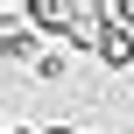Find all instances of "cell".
Returning a JSON list of instances; mask_svg holds the SVG:
<instances>
[{
	"mask_svg": "<svg viewBox=\"0 0 134 134\" xmlns=\"http://www.w3.org/2000/svg\"><path fill=\"white\" fill-rule=\"evenodd\" d=\"M106 21H120V28H134V0H106Z\"/></svg>",
	"mask_w": 134,
	"mask_h": 134,
	"instance_id": "cell-5",
	"label": "cell"
},
{
	"mask_svg": "<svg viewBox=\"0 0 134 134\" xmlns=\"http://www.w3.org/2000/svg\"><path fill=\"white\" fill-rule=\"evenodd\" d=\"M99 71H134V28H120V21H106V35H99Z\"/></svg>",
	"mask_w": 134,
	"mask_h": 134,
	"instance_id": "cell-3",
	"label": "cell"
},
{
	"mask_svg": "<svg viewBox=\"0 0 134 134\" xmlns=\"http://www.w3.org/2000/svg\"><path fill=\"white\" fill-rule=\"evenodd\" d=\"M0 57H7L14 71H28V78H35V64H42V49H35V28L21 21V7H7V14H0Z\"/></svg>",
	"mask_w": 134,
	"mask_h": 134,
	"instance_id": "cell-1",
	"label": "cell"
},
{
	"mask_svg": "<svg viewBox=\"0 0 134 134\" xmlns=\"http://www.w3.org/2000/svg\"><path fill=\"white\" fill-rule=\"evenodd\" d=\"M71 78V57L64 49H42V64H35V85H64Z\"/></svg>",
	"mask_w": 134,
	"mask_h": 134,
	"instance_id": "cell-4",
	"label": "cell"
},
{
	"mask_svg": "<svg viewBox=\"0 0 134 134\" xmlns=\"http://www.w3.org/2000/svg\"><path fill=\"white\" fill-rule=\"evenodd\" d=\"M14 7H21V21H28L35 35H57V42H64V28H71V7H78V0H14Z\"/></svg>",
	"mask_w": 134,
	"mask_h": 134,
	"instance_id": "cell-2",
	"label": "cell"
}]
</instances>
